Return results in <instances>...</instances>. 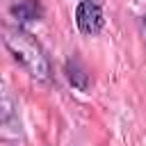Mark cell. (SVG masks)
<instances>
[{
    "label": "cell",
    "mask_w": 146,
    "mask_h": 146,
    "mask_svg": "<svg viewBox=\"0 0 146 146\" xmlns=\"http://www.w3.org/2000/svg\"><path fill=\"white\" fill-rule=\"evenodd\" d=\"M75 23H78V30L82 34H98L105 25V18H103V9L96 0H80L78 7H75Z\"/></svg>",
    "instance_id": "obj_2"
},
{
    "label": "cell",
    "mask_w": 146,
    "mask_h": 146,
    "mask_svg": "<svg viewBox=\"0 0 146 146\" xmlns=\"http://www.w3.org/2000/svg\"><path fill=\"white\" fill-rule=\"evenodd\" d=\"M5 46L11 52V57L36 80H48L52 68H50V59L46 55V50L41 48V43L25 30L21 27H11L5 30Z\"/></svg>",
    "instance_id": "obj_1"
},
{
    "label": "cell",
    "mask_w": 146,
    "mask_h": 146,
    "mask_svg": "<svg viewBox=\"0 0 146 146\" xmlns=\"http://www.w3.org/2000/svg\"><path fill=\"white\" fill-rule=\"evenodd\" d=\"M11 16L18 21V25H27L39 21L43 16V9L39 0H18L16 5H11Z\"/></svg>",
    "instance_id": "obj_3"
},
{
    "label": "cell",
    "mask_w": 146,
    "mask_h": 146,
    "mask_svg": "<svg viewBox=\"0 0 146 146\" xmlns=\"http://www.w3.org/2000/svg\"><path fill=\"white\" fill-rule=\"evenodd\" d=\"M141 25H144V32H146V16H144V21H141Z\"/></svg>",
    "instance_id": "obj_5"
},
{
    "label": "cell",
    "mask_w": 146,
    "mask_h": 146,
    "mask_svg": "<svg viewBox=\"0 0 146 146\" xmlns=\"http://www.w3.org/2000/svg\"><path fill=\"white\" fill-rule=\"evenodd\" d=\"M66 78H68V82H71L75 89H80V91H87L89 84H91L89 73H87L78 62H68V64H66Z\"/></svg>",
    "instance_id": "obj_4"
}]
</instances>
